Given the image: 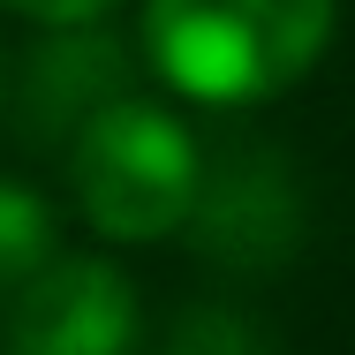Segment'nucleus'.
Here are the masks:
<instances>
[{
    "mask_svg": "<svg viewBox=\"0 0 355 355\" xmlns=\"http://www.w3.org/2000/svg\"><path fill=\"white\" fill-rule=\"evenodd\" d=\"M340 0H144V61L197 106H265L318 69Z\"/></svg>",
    "mask_w": 355,
    "mask_h": 355,
    "instance_id": "obj_1",
    "label": "nucleus"
},
{
    "mask_svg": "<svg viewBox=\"0 0 355 355\" xmlns=\"http://www.w3.org/2000/svg\"><path fill=\"white\" fill-rule=\"evenodd\" d=\"M69 197L98 242H166L205 205V159L197 137L159 98L98 106L69 144Z\"/></svg>",
    "mask_w": 355,
    "mask_h": 355,
    "instance_id": "obj_2",
    "label": "nucleus"
},
{
    "mask_svg": "<svg viewBox=\"0 0 355 355\" xmlns=\"http://www.w3.org/2000/svg\"><path fill=\"white\" fill-rule=\"evenodd\" d=\"M137 287L106 257H53L8 295V355H129Z\"/></svg>",
    "mask_w": 355,
    "mask_h": 355,
    "instance_id": "obj_3",
    "label": "nucleus"
},
{
    "mask_svg": "<svg viewBox=\"0 0 355 355\" xmlns=\"http://www.w3.org/2000/svg\"><path fill=\"white\" fill-rule=\"evenodd\" d=\"M53 205L31 189V182H8L0 174V287H23L53 265Z\"/></svg>",
    "mask_w": 355,
    "mask_h": 355,
    "instance_id": "obj_4",
    "label": "nucleus"
},
{
    "mask_svg": "<svg viewBox=\"0 0 355 355\" xmlns=\"http://www.w3.org/2000/svg\"><path fill=\"white\" fill-rule=\"evenodd\" d=\"M0 8H15V15H31V23H53V31H83V23H98L106 8H121V0H0Z\"/></svg>",
    "mask_w": 355,
    "mask_h": 355,
    "instance_id": "obj_5",
    "label": "nucleus"
}]
</instances>
